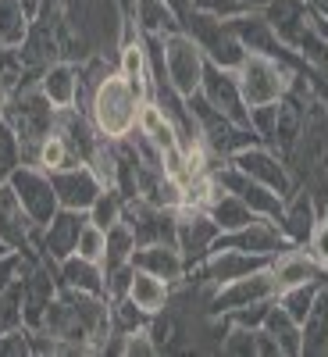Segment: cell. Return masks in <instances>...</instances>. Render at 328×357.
<instances>
[{"label": "cell", "mask_w": 328, "mask_h": 357, "mask_svg": "<svg viewBox=\"0 0 328 357\" xmlns=\"http://www.w3.org/2000/svg\"><path fill=\"white\" fill-rule=\"evenodd\" d=\"M279 296V282L272 275V268H257V272L243 275V279H232L225 286H218L211 293V301H207V314H214V318H225L232 311H240V307H250V304H267V301H275Z\"/></svg>", "instance_id": "obj_6"}, {"label": "cell", "mask_w": 328, "mask_h": 357, "mask_svg": "<svg viewBox=\"0 0 328 357\" xmlns=\"http://www.w3.org/2000/svg\"><path fill=\"white\" fill-rule=\"evenodd\" d=\"M304 247H307V254L321 264V272H328V215L318 218V225H314V232H311V240H307Z\"/></svg>", "instance_id": "obj_39"}, {"label": "cell", "mask_w": 328, "mask_h": 357, "mask_svg": "<svg viewBox=\"0 0 328 357\" xmlns=\"http://www.w3.org/2000/svg\"><path fill=\"white\" fill-rule=\"evenodd\" d=\"M260 15L267 18V25L275 29V36L292 54H296V47H300V40L307 33H314V25H318V15L311 11L307 0H267ZM296 57H300V54H296Z\"/></svg>", "instance_id": "obj_13"}, {"label": "cell", "mask_w": 328, "mask_h": 357, "mask_svg": "<svg viewBox=\"0 0 328 357\" xmlns=\"http://www.w3.org/2000/svg\"><path fill=\"white\" fill-rule=\"evenodd\" d=\"M11 93H15V86H11V79L0 72V111L8 107V100H11Z\"/></svg>", "instance_id": "obj_46"}, {"label": "cell", "mask_w": 328, "mask_h": 357, "mask_svg": "<svg viewBox=\"0 0 328 357\" xmlns=\"http://www.w3.org/2000/svg\"><path fill=\"white\" fill-rule=\"evenodd\" d=\"M33 29V18L25 15L22 0H0V47L18 50Z\"/></svg>", "instance_id": "obj_29"}, {"label": "cell", "mask_w": 328, "mask_h": 357, "mask_svg": "<svg viewBox=\"0 0 328 357\" xmlns=\"http://www.w3.org/2000/svg\"><path fill=\"white\" fill-rule=\"evenodd\" d=\"M267 268H272V275L279 282V293L289 289V286H307V282H321L325 272H321V264L304 250V247H286L279 250L272 261H267Z\"/></svg>", "instance_id": "obj_20"}, {"label": "cell", "mask_w": 328, "mask_h": 357, "mask_svg": "<svg viewBox=\"0 0 328 357\" xmlns=\"http://www.w3.org/2000/svg\"><path fill=\"white\" fill-rule=\"evenodd\" d=\"M186 104H189V111H193V118H196L200 143H203V146H207V151H211L214 158H225V161H228L232 154H240L243 146L260 143V139L253 136V129H250V126H235L232 118H225L218 107L207 104L200 89L186 97Z\"/></svg>", "instance_id": "obj_4"}, {"label": "cell", "mask_w": 328, "mask_h": 357, "mask_svg": "<svg viewBox=\"0 0 328 357\" xmlns=\"http://www.w3.org/2000/svg\"><path fill=\"white\" fill-rule=\"evenodd\" d=\"M86 218H89L86 211H68V207H61V211L47 222V229L40 232V240H36L33 250L40 257L54 261V264H61L65 257L75 254V243H79V232H82Z\"/></svg>", "instance_id": "obj_14"}, {"label": "cell", "mask_w": 328, "mask_h": 357, "mask_svg": "<svg viewBox=\"0 0 328 357\" xmlns=\"http://www.w3.org/2000/svg\"><path fill=\"white\" fill-rule=\"evenodd\" d=\"M321 204L314 200V193L307 186H296L286 200H282V215H279V229L292 247H304L311 240V232L321 218Z\"/></svg>", "instance_id": "obj_16"}, {"label": "cell", "mask_w": 328, "mask_h": 357, "mask_svg": "<svg viewBox=\"0 0 328 357\" xmlns=\"http://www.w3.org/2000/svg\"><path fill=\"white\" fill-rule=\"evenodd\" d=\"M267 307H272V301H267V304H250V307H240V311L225 314V321H232V325H247V329H260Z\"/></svg>", "instance_id": "obj_42"}, {"label": "cell", "mask_w": 328, "mask_h": 357, "mask_svg": "<svg viewBox=\"0 0 328 357\" xmlns=\"http://www.w3.org/2000/svg\"><path fill=\"white\" fill-rule=\"evenodd\" d=\"M260 329L272 336L279 347H282V354H289V357H300V343H304V333H300V321H296L279 301H272V307H267V314H264V325Z\"/></svg>", "instance_id": "obj_26"}, {"label": "cell", "mask_w": 328, "mask_h": 357, "mask_svg": "<svg viewBox=\"0 0 328 357\" xmlns=\"http://www.w3.org/2000/svg\"><path fill=\"white\" fill-rule=\"evenodd\" d=\"M132 264L157 275V279H164V282H171V286H178L186 275V261H182L175 243H139L136 254H132Z\"/></svg>", "instance_id": "obj_21"}, {"label": "cell", "mask_w": 328, "mask_h": 357, "mask_svg": "<svg viewBox=\"0 0 328 357\" xmlns=\"http://www.w3.org/2000/svg\"><path fill=\"white\" fill-rule=\"evenodd\" d=\"M296 72H300L296 65H286L272 54L247 50V57L240 61V68H235V79H240L247 107H264V104H279L289 93Z\"/></svg>", "instance_id": "obj_3"}, {"label": "cell", "mask_w": 328, "mask_h": 357, "mask_svg": "<svg viewBox=\"0 0 328 357\" xmlns=\"http://www.w3.org/2000/svg\"><path fill=\"white\" fill-rule=\"evenodd\" d=\"M218 247H235V250H243V254H253V257L272 261L279 250H286V247H292V243L282 236L279 222H272V218H253V222L243 225L240 232L218 236Z\"/></svg>", "instance_id": "obj_15"}, {"label": "cell", "mask_w": 328, "mask_h": 357, "mask_svg": "<svg viewBox=\"0 0 328 357\" xmlns=\"http://www.w3.org/2000/svg\"><path fill=\"white\" fill-rule=\"evenodd\" d=\"M0 118L11 126V132L18 136V146H22V165H33L36 161V151L40 143L54 132V118H57V107L43 97L40 82L33 86H22L11 93L8 107L0 111Z\"/></svg>", "instance_id": "obj_2"}, {"label": "cell", "mask_w": 328, "mask_h": 357, "mask_svg": "<svg viewBox=\"0 0 328 357\" xmlns=\"http://www.w3.org/2000/svg\"><path fill=\"white\" fill-rule=\"evenodd\" d=\"M22 165V146H18V136L11 132V126L0 118V183H8L11 172Z\"/></svg>", "instance_id": "obj_37"}, {"label": "cell", "mask_w": 328, "mask_h": 357, "mask_svg": "<svg viewBox=\"0 0 328 357\" xmlns=\"http://www.w3.org/2000/svg\"><path fill=\"white\" fill-rule=\"evenodd\" d=\"M8 183L18 193V200H22V207H25V215H29L33 225L47 229V222L61 211V204H57V190L50 183V172H43L40 165H18Z\"/></svg>", "instance_id": "obj_8"}, {"label": "cell", "mask_w": 328, "mask_h": 357, "mask_svg": "<svg viewBox=\"0 0 328 357\" xmlns=\"http://www.w3.org/2000/svg\"><path fill=\"white\" fill-rule=\"evenodd\" d=\"M228 161L240 168L243 175H250L253 183H260V186H267L272 193H279L282 200L296 190V178H292L289 165L272 151V146H264V143H250V146H243V151H240V154H232Z\"/></svg>", "instance_id": "obj_9"}, {"label": "cell", "mask_w": 328, "mask_h": 357, "mask_svg": "<svg viewBox=\"0 0 328 357\" xmlns=\"http://www.w3.org/2000/svg\"><path fill=\"white\" fill-rule=\"evenodd\" d=\"M4 254H11V247H8V243H0V257H4Z\"/></svg>", "instance_id": "obj_50"}, {"label": "cell", "mask_w": 328, "mask_h": 357, "mask_svg": "<svg viewBox=\"0 0 328 357\" xmlns=\"http://www.w3.org/2000/svg\"><path fill=\"white\" fill-rule=\"evenodd\" d=\"M207 215L214 218V225L221 229V236H225V232H240L243 225H250V222L257 218L240 197L228 193V190H221V186H218V193L211 197V204H207Z\"/></svg>", "instance_id": "obj_27"}, {"label": "cell", "mask_w": 328, "mask_h": 357, "mask_svg": "<svg viewBox=\"0 0 328 357\" xmlns=\"http://www.w3.org/2000/svg\"><path fill=\"white\" fill-rule=\"evenodd\" d=\"M304 333V343H300V354H311V357H328V282L321 279L318 293H314V304L300 325Z\"/></svg>", "instance_id": "obj_23"}, {"label": "cell", "mask_w": 328, "mask_h": 357, "mask_svg": "<svg viewBox=\"0 0 328 357\" xmlns=\"http://www.w3.org/2000/svg\"><path fill=\"white\" fill-rule=\"evenodd\" d=\"M182 29L196 40V47L203 50L207 61H214L221 68H240V61L247 57V47L240 43V36L232 33V25L225 18H214V15H203V11H189V18L182 22Z\"/></svg>", "instance_id": "obj_5"}, {"label": "cell", "mask_w": 328, "mask_h": 357, "mask_svg": "<svg viewBox=\"0 0 328 357\" xmlns=\"http://www.w3.org/2000/svg\"><path fill=\"white\" fill-rule=\"evenodd\" d=\"M104 250H107V229H100V225H93V222L86 218V225L79 232V243H75V254L100 264L104 261Z\"/></svg>", "instance_id": "obj_36"}, {"label": "cell", "mask_w": 328, "mask_h": 357, "mask_svg": "<svg viewBox=\"0 0 328 357\" xmlns=\"http://www.w3.org/2000/svg\"><path fill=\"white\" fill-rule=\"evenodd\" d=\"M164 43V68H168V82L178 89L182 97L196 93L203 68H207V57L196 47V40L186 33V29H171V33L161 36Z\"/></svg>", "instance_id": "obj_7"}, {"label": "cell", "mask_w": 328, "mask_h": 357, "mask_svg": "<svg viewBox=\"0 0 328 357\" xmlns=\"http://www.w3.org/2000/svg\"><path fill=\"white\" fill-rule=\"evenodd\" d=\"M33 165H40L43 172H57V168H72V165H82L72 151H68V143L57 136V132H50L43 143H40V151H36V161Z\"/></svg>", "instance_id": "obj_32"}, {"label": "cell", "mask_w": 328, "mask_h": 357, "mask_svg": "<svg viewBox=\"0 0 328 357\" xmlns=\"http://www.w3.org/2000/svg\"><path fill=\"white\" fill-rule=\"evenodd\" d=\"M132 254H136V236H132V229H129L125 222L111 225V229H107V250H104V261H100L104 275L114 272V268H122V264H132Z\"/></svg>", "instance_id": "obj_31"}, {"label": "cell", "mask_w": 328, "mask_h": 357, "mask_svg": "<svg viewBox=\"0 0 328 357\" xmlns=\"http://www.w3.org/2000/svg\"><path fill=\"white\" fill-rule=\"evenodd\" d=\"M235 4H240L243 11H264V4H267V0H235Z\"/></svg>", "instance_id": "obj_49"}, {"label": "cell", "mask_w": 328, "mask_h": 357, "mask_svg": "<svg viewBox=\"0 0 328 357\" xmlns=\"http://www.w3.org/2000/svg\"><path fill=\"white\" fill-rule=\"evenodd\" d=\"M193 8L203 11V15H214V18H235V15H243V8L235 4V0H193Z\"/></svg>", "instance_id": "obj_43"}, {"label": "cell", "mask_w": 328, "mask_h": 357, "mask_svg": "<svg viewBox=\"0 0 328 357\" xmlns=\"http://www.w3.org/2000/svg\"><path fill=\"white\" fill-rule=\"evenodd\" d=\"M29 354H33V333L25 325L0 336V357H29Z\"/></svg>", "instance_id": "obj_38"}, {"label": "cell", "mask_w": 328, "mask_h": 357, "mask_svg": "<svg viewBox=\"0 0 328 357\" xmlns=\"http://www.w3.org/2000/svg\"><path fill=\"white\" fill-rule=\"evenodd\" d=\"M221 354L232 357H257V329H247V325H232L221 336Z\"/></svg>", "instance_id": "obj_35"}, {"label": "cell", "mask_w": 328, "mask_h": 357, "mask_svg": "<svg viewBox=\"0 0 328 357\" xmlns=\"http://www.w3.org/2000/svg\"><path fill=\"white\" fill-rule=\"evenodd\" d=\"M307 4H311V11H314L318 18H325V22H328V0H307Z\"/></svg>", "instance_id": "obj_48"}, {"label": "cell", "mask_w": 328, "mask_h": 357, "mask_svg": "<svg viewBox=\"0 0 328 357\" xmlns=\"http://www.w3.org/2000/svg\"><path fill=\"white\" fill-rule=\"evenodd\" d=\"M129 18L143 36H164V33H171V29H182L164 0H136Z\"/></svg>", "instance_id": "obj_28"}, {"label": "cell", "mask_w": 328, "mask_h": 357, "mask_svg": "<svg viewBox=\"0 0 328 357\" xmlns=\"http://www.w3.org/2000/svg\"><path fill=\"white\" fill-rule=\"evenodd\" d=\"M129 286H132V264H122V268H114V272H107L104 296L114 304V301H122V296H129Z\"/></svg>", "instance_id": "obj_40"}, {"label": "cell", "mask_w": 328, "mask_h": 357, "mask_svg": "<svg viewBox=\"0 0 328 357\" xmlns=\"http://www.w3.org/2000/svg\"><path fill=\"white\" fill-rule=\"evenodd\" d=\"M154 354H161V350L150 340V333H146V325H143V329L125 333V357H154Z\"/></svg>", "instance_id": "obj_41"}, {"label": "cell", "mask_w": 328, "mask_h": 357, "mask_svg": "<svg viewBox=\"0 0 328 357\" xmlns=\"http://www.w3.org/2000/svg\"><path fill=\"white\" fill-rule=\"evenodd\" d=\"M40 89L54 107H75V100H79V65L68 61V57H57L54 65L43 68Z\"/></svg>", "instance_id": "obj_22"}, {"label": "cell", "mask_w": 328, "mask_h": 357, "mask_svg": "<svg viewBox=\"0 0 328 357\" xmlns=\"http://www.w3.org/2000/svg\"><path fill=\"white\" fill-rule=\"evenodd\" d=\"M139 104H143V97L122 79V72L114 68L93 89L86 114H89V122H93V129L104 139H125L136 129V122H139Z\"/></svg>", "instance_id": "obj_1"}, {"label": "cell", "mask_w": 328, "mask_h": 357, "mask_svg": "<svg viewBox=\"0 0 328 357\" xmlns=\"http://www.w3.org/2000/svg\"><path fill=\"white\" fill-rule=\"evenodd\" d=\"M257 357H282V347L267 336L264 329H257Z\"/></svg>", "instance_id": "obj_44"}, {"label": "cell", "mask_w": 328, "mask_h": 357, "mask_svg": "<svg viewBox=\"0 0 328 357\" xmlns=\"http://www.w3.org/2000/svg\"><path fill=\"white\" fill-rule=\"evenodd\" d=\"M22 8H25V15H29V18L36 22V18H40V11H43V0H22Z\"/></svg>", "instance_id": "obj_47"}, {"label": "cell", "mask_w": 328, "mask_h": 357, "mask_svg": "<svg viewBox=\"0 0 328 357\" xmlns=\"http://www.w3.org/2000/svg\"><path fill=\"white\" fill-rule=\"evenodd\" d=\"M164 4L171 8V15L178 18V25H182L189 18V11H193V0H164Z\"/></svg>", "instance_id": "obj_45"}, {"label": "cell", "mask_w": 328, "mask_h": 357, "mask_svg": "<svg viewBox=\"0 0 328 357\" xmlns=\"http://www.w3.org/2000/svg\"><path fill=\"white\" fill-rule=\"evenodd\" d=\"M200 93H203V100L211 107H218L225 118H232L235 126H250V107L243 100L240 79H235L232 68H221L214 61H207L203 79H200Z\"/></svg>", "instance_id": "obj_11"}, {"label": "cell", "mask_w": 328, "mask_h": 357, "mask_svg": "<svg viewBox=\"0 0 328 357\" xmlns=\"http://www.w3.org/2000/svg\"><path fill=\"white\" fill-rule=\"evenodd\" d=\"M50 183L57 190V204L68 211H89L93 200L100 197V178L93 175L89 165H72V168H57L50 172Z\"/></svg>", "instance_id": "obj_17"}, {"label": "cell", "mask_w": 328, "mask_h": 357, "mask_svg": "<svg viewBox=\"0 0 328 357\" xmlns=\"http://www.w3.org/2000/svg\"><path fill=\"white\" fill-rule=\"evenodd\" d=\"M264 264H267L264 257L243 254V250H235V247H214L196 268H189V272H196V282L200 286L218 289V286H225L232 279H243V275L257 272V268H264Z\"/></svg>", "instance_id": "obj_12"}, {"label": "cell", "mask_w": 328, "mask_h": 357, "mask_svg": "<svg viewBox=\"0 0 328 357\" xmlns=\"http://www.w3.org/2000/svg\"><path fill=\"white\" fill-rule=\"evenodd\" d=\"M57 282H61V289H82V293H100L104 296L107 275L97 261H86V257L72 254L57 264Z\"/></svg>", "instance_id": "obj_24"}, {"label": "cell", "mask_w": 328, "mask_h": 357, "mask_svg": "<svg viewBox=\"0 0 328 357\" xmlns=\"http://www.w3.org/2000/svg\"><path fill=\"white\" fill-rule=\"evenodd\" d=\"M136 129L150 136V139L161 146V151H168V146H175V143H178L175 126L168 122V114H164L154 100H143V104H139V122H136ZM178 146H182V143H178Z\"/></svg>", "instance_id": "obj_30"}, {"label": "cell", "mask_w": 328, "mask_h": 357, "mask_svg": "<svg viewBox=\"0 0 328 357\" xmlns=\"http://www.w3.org/2000/svg\"><path fill=\"white\" fill-rule=\"evenodd\" d=\"M33 222H29L25 207L11 183H0V243H8L11 250H33Z\"/></svg>", "instance_id": "obj_19"}, {"label": "cell", "mask_w": 328, "mask_h": 357, "mask_svg": "<svg viewBox=\"0 0 328 357\" xmlns=\"http://www.w3.org/2000/svg\"><path fill=\"white\" fill-rule=\"evenodd\" d=\"M325 215H328V207H325Z\"/></svg>", "instance_id": "obj_51"}, {"label": "cell", "mask_w": 328, "mask_h": 357, "mask_svg": "<svg viewBox=\"0 0 328 357\" xmlns=\"http://www.w3.org/2000/svg\"><path fill=\"white\" fill-rule=\"evenodd\" d=\"M129 301L146 311V314H157L171 304V282L150 275V272H143V268L132 264V286H129Z\"/></svg>", "instance_id": "obj_25"}, {"label": "cell", "mask_w": 328, "mask_h": 357, "mask_svg": "<svg viewBox=\"0 0 328 357\" xmlns=\"http://www.w3.org/2000/svg\"><path fill=\"white\" fill-rule=\"evenodd\" d=\"M221 229L214 225V218L200 211V207H178V229H175V247L186 261V272L196 268L207 254L218 247Z\"/></svg>", "instance_id": "obj_10"}, {"label": "cell", "mask_w": 328, "mask_h": 357, "mask_svg": "<svg viewBox=\"0 0 328 357\" xmlns=\"http://www.w3.org/2000/svg\"><path fill=\"white\" fill-rule=\"evenodd\" d=\"M118 72L122 79L136 89V93L146 100L150 97V65H146V43H143V33L132 25H125V36H122V47H118Z\"/></svg>", "instance_id": "obj_18"}, {"label": "cell", "mask_w": 328, "mask_h": 357, "mask_svg": "<svg viewBox=\"0 0 328 357\" xmlns=\"http://www.w3.org/2000/svg\"><path fill=\"white\" fill-rule=\"evenodd\" d=\"M122 204H125V197L118 193V190H100V197L93 200V207H89V222L93 225H100V229H111V225H118L122 222Z\"/></svg>", "instance_id": "obj_33"}, {"label": "cell", "mask_w": 328, "mask_h": 357, "mask_svg": "<svg viewBox=\"0 0 328 357\" xmlns=\"http://www.w3.org/2000/svg\"><path fill=\"white\" fill-rule=\"evenodd\" d=\"M146 333H150V340L157 343V350H171V347H178V336H182V329H178V318H175L168 307L146 318Z\"/></svg>", "instance_id": "obj_34"}]
</instances>
